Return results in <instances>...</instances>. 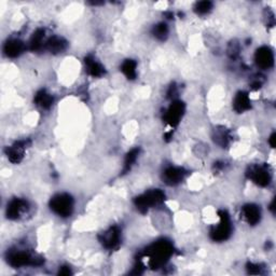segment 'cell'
Here are the masks:
<instances>
[{"instance_id": "cell-2", "label": "cell", "mask_w": 276, "mask_h": 276, "mask_svg": "<svg viewBox=\"0 0 276 276\" xmlns=\"http://www.w3.org/2000/svg\"><path fill=\"white\" fill-rule=\"evenodd\" d=\"M7 261L12 268H22L27 266H40L42 259L32 255L28 250L15 249L8 251Z\"/></svg>"}, {"instance_id": "cell-24", "label": "cell", "mask_w": 276, "mask_h": 276, "mask_svg": "<svg viewBox=\"0 0 276 276\" xmlns=\"http://www.w3.org/2000/svg\"><path fill=\"white\" fill-rule=\"evenodd\" d=\"M216 140L219 143L220 146H227L228 145V140H229V136L226 133V132H222V133H219L216 135Z\"/></svg>"}, {"instance_id": "cell-3", "label": "cell", "mask_w": 276, "mask_h": 276, "mask_svg": "<svg viewBox=\"0 0 276 276\" xmlns=\"http://www.w3.org/2000/svg\"><path fill=\"white\" fill-rule=\"evenodd\" d=\"M50 208L54 214L60 217H70L73 213L75 201L68 193H59L51 198Z\"/></svg>"}, {"instance_id": "cell-4", "label": "cell", "mask_w": 276, "mask_h": 276, "mask_svg": "<svg viewBox=\"0 0 276 276\" xmlns=\"http://www.w3.org/2000/svg\"><path fill=\"white\" fill-rule=\"evenodd\" d=\"M164 198H165L164 192L159 189H156V190H150L137 196L134 200V203L140 213H146L150 208L162 204Z\"/></svg>"}, {"instance_id": "cell-6", "label": "cell", "mask_w": 276, "mask_h": 276, "mask_svg": "<svg viewBox=\"0 0 276 276\" xmlns=\"http://www.w3.org/2000/svg\"><path fill=\"white\" fill-rule=\"evenodd\" d=\"M246 174L247 177L259 187H268L272 181V173L267 165H252Z\"/></svg>"}, {"instance_id": "cell-17", "label": "cell", "mask_w": 276, "mask_h": 276, "mask_svg": "<svg viewBox=\"0 0 276 276\" xmlns=\"http://www.w3.org/2000/svg\"><path fill=\"white\" fill-rule=\"evenodd\" d=\"M45 48L51 53H62L67 48V41L59 36H53L45 43Z\"/></svg>"}, {"instance_id": "cell-14", "label": "cell", "mask_w": 276, "mask_h": 276, "mask_svg": "<svg viewBox=\"0 0 276 276\" xmlns=\"http://www.w3.org/2000/svg\"><path fill=\"white\" fill-rule=\"evenodd\" d=\"M24 50H25L24 43L19 39H10L5 43V46H4L5 55L11 59L20 57Z\"/></svg>"}, {"instance_id": "cell-21", "label": "cell", "mask_w": 276, "mask_h": 276, "mask_svg": "<svg viewBox=\"0 0 276 276\" xmlns=\"http://www.w3.org/2000/svg\"><path fill=\"white\" fill-rule=\"evenodd\" d=\"M139 156V149L138 148H135V149H132L125 157V160H124V165H123V173H127L130 172V170L132 169V167H133L134 163L136 162L137 158Z\"/></svg>"}, {"instance_id": "cell-15", "label": "cell", "mask_w": 276, "mask_h": 276, "mask_svg": "<svg viewBox=\"0 0 276 276\" xmlns=\"http://www.w3.org/2000/svg\"><path fill=\"white\" fill-rule=\"evenodd\" d=\"M250 108H251V101L248 93L244 91L238 92L233 99V109L236 113L242 114L247 112Z\"/></svg>"}, {"instance_id": "cell-25", "label": "cell", "mask_w": 276, "mask_h": 276, "mask_svg": "<svg viewBox=\"0 0 276 276\" xmlns=\"http://www.w3.org/2000/svg\"><path fill=\"white\" fill-rule=\"evenodd\" d=\"M59 274H60V275H69V274H71V272H70L69 268H67V267H63L62 269H60Z\"/></svg>"}, {"instance_id": "cell-1", "label": "cell", "mask_w": 276, "mask_h": 276, "mask_svg": "<svg viewBox=\"0 0 276 276\" xmlns=\"http://www.w3.org/2000/svg\"><path fill=\"white\" fill-rule=\"evenodd\" d=\"M174 253L172 243L165 240L158 241L150 245L145 251V256L148 257L149 266L152 269H160L165 266Z\"/></svg>"}, {"instance_id": "cell-11", "label": "cell", "mask_w": 276, "mask_h": 276, "mask_svg": "<svg viewBox=\"0 0 276 276\" xmlns=\"http://www.w3.org/2000/svg\"><path fill=\"white\" fill-rule=\"evenodd\" d=\"M187 175V172L182 168L170 167L163 172V180L169 186H176L180 183Z\"/></svg>"}, {"instance_id": "cell-8", "label": "cell", "mask_w": 276, "mask_h": 276, "mask_svg": "<svg viewBox=\"0 0 276 276\" xmlns=\"http://www.w3.org/2000/svg\"><path fill=\"white\" fill-rule=\"evenodd\" d=\"M29 209V204L24 198L15 197L8 203L7 207V217L10 220H17L23 217Z\"/></svg>"}, {"instance_id": "cell-10", "label": "cell", "mask_w": 276, "mask_h": 276, "mask_svg": "<svg viewBox=\"0 0 276 276\" xmlns=\"http://www.w3.org/2000/svg\"><path fill=\"white\" fill-rule=\"evenodd\" d=\"M255 62L261 69H270L274 65V53L269 47H261L256 51Z\"/></svg>"}, {"instance_id": "cell-12", "label": "cell", "mask_w": 276, "mask_h": 276, "mask_svg": "<svg viewBox=\"0 0 276 276\" xmlns=\"http://www.w3.org/2000/svg\"><path fill=\"white\" fill-rule=\"evenodd\" d=\"M27 143H28L27 140H20V141L15 142L14 145L10 146L6 149V154H7V157L11 163L17 164L22 160H23Z\"/></svg>"}, {"instance_id": "cell-20", "label": "cell", "mask_w": 276, "mask_h": 276, "mask_svg": "<svg viewBox=\"0 0 276 276\" xmlns=\"http://www.w3.org/2000/svg\"><path fill=\"white\" fill-rule=\"evenodd\" d=\"M43 38H45V30L43 29H37L34 34H32L29 42L30 50L38 51L41 48H43Z\"/></svg>"}, {"instance_id": "cell-19", "label": "cell", "mask_w": 276, "mask_h": 276, "mask_svg": "<svg viewBox=\"0 0 276 276\" xmlns=\"http://www.w3.org/2000/svg\"><path fill=\"white\" fill-rule=\"evenodd\" d=\"M121 71L128 80H133L137 76V63L133 60H126L121 65Z\"/></svg>"}, {"instance_id": "cell-16", "label": "cell", "mask_w": 276, "mask_h": 276, "mask_svg": "<svg viewBox=\"0 0 276 276\" xmlns=\"http://www.w3.org/2000/svg\"><path fill=\"white\" fill-rule=\"evenodd\" d=\"M86 71L90 76L94 77V78H98L102 77L105 73V68L102 66L101 63H98L92 55H87L84 60Z\"/></svg>"}, {"instance_id": "cell-26", "label": "cell", "mask_w": 276, "mask_h": 276, "mask_svg": "<svg viewBox=\"0 0 276 276\" xmlns=\"http://www.w3.org/2000/svg\"><path fill=\"white\" fill-rule=\"evenodd\" d=\"M269 142H270V145L272 148H275V133H273L270 138H269Z\"/></svg>"}, {"instance_id": "cell-9", "label": "cell", "mask_w": 276, "mask_h": 276, "mask_svg": "<svg viewBox=\"0 0 276 276\" xmlns=\"http://www.w3.org/2000/svg\"><path fill=\"white\" fill-rule=\"evenodd\" d=\"M101 243L108 250H115L120 246L121 232L118 227H112L101 235Z\"/></svg>"}, {"instance_id": "cell-5", "label": "cell", "mask_w": 276, "mask_h": 276, "mask_svg": "<svg viewBox=\"0 0 276 276\" xmlns=\"http://www.w3.org/2000/svg\"><path fill=\"white\" fill-rule=\"evenodd\" d=\"M219 224L212 228L211 237L215 242H225L231 236L232 223L229 214L226 211H219Z\"/></svg>"}, {"instance_id": "cell-18", "label": "cell", "mask_w": 276, "mask_h": 276, "mask_svg": "<svg viewBox=\"0 0 276 276\" xmlns=\"http://www.w3.org/2000/svg\"><path fill=\"white\" fill-rule=\"evenodd\" d=\"M53 96L46 90H40L35 95V104L42 109H49L53 105Z\"/></svg>"}, {"instance_id": "cell-23", "label": "cell", "mask_w": 276, "mask_h": 276, "mask_svg": "<svg viewBox=\"0 0 276 276\" xmlns=\"http://www.w3.org/2000/svg\"><path fill=\"white\" fill-rule=\"evenodd\" d=\"M213 9V4L211 2H200L194 6V11L200 15H205L211 12Z\"/></svg>"}, {"instance_id": "cell-22", "label": "cell", "mask_w": 276, "mask_h": 276, "mask_svg": "<svg viewBox=\"0 0 276 276\" xmlns=\"http://www.w3.org/2000/svg\"><path fill=\"white\" fill-rule=\"evenodd\" d=\"M152 34L158 40L163 41V40L167 39V37L169 35V27L165 23H159L153 27Z\"/></svg>"}, {"instance_id": "cell-7", "label": "cell", "mask_w": 276, "mask_h": 276, "mask_svg": "<svg viewBox=\"0 0 276 276\" xmlns=\"http://www.w3.org/2000/svg\"><path fill=\"white\" fill-rule=\"evenodd\" d=\"M183 114H185V104L180 101H174L164 113L165 123H168L172 127L177 126Z\"/></svg>"}, {"instance_id": "cell-13", "label": "cell", "mask_w": 276, "mask_h": 276, "mask_svg": "<svg viewBox=\"0 0 276 276\" xmlns=\"http://www.w3.org/2000/svg\"><path fill=\"white\" fill-rule=\"evenodd\" d=\"M242 216L249 226H256L261 220V209L256 204H247L242 207Z\"/></svg>"}]
</instances>
